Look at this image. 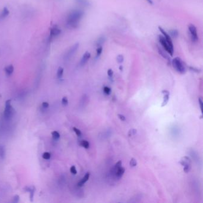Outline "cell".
<instances>
[{
	"label": "cell",
	"instance_id": "cell-1",
	"mask_svg": "<svg viewBox=\"0 0 203 203\" xmlns=\"http://www.w3.org/2000/svg\"><path fill=\"white\" fill-rule=\"evenodd\" d=\"M85 15V13L82 10L76 9L70 12L66 19V25L72 29L78 28L81 19Z\"/></svg>",
	"mask_w": 203,
	"mask_h": 203
},
{
	"label": "cell",
	"instance_id": "cell-2",
	"mask_svg": "<svg viewBox=\"0 0 203 203\" xmlns=\"http://www.w3.org/2000/svg\"><path fill=\"white\" fill-rule=\"evenodd\" d=\"M172 65L176 71L182 74H184L186 72V68L184 64V62L179 57H175L172 60Z\"/></svg>",
	"mask_w": 203,
	"mask_h": 203
},
{
	"label": "cell",
	"instance_id": "cell-3",
	"mask_svg": "<svg viewBox=\"0 0 203 203\" xmlns=\"http://www.w3.org/2000/svg\"><path fill=\"white\" fill-rule=\"evenodd\" d=\"M15 110H14L11 105V100H7L5 102V107L4 113V116L5 119L10 120V118H12L14 114H15Z\"/></svg>",
	"mask_w": 203,
	"mask_h": 203
},
{
	"label": "cell",
	"instance_id": "cell-4",
	"mask_svg": "<svg viewBox=\"0 0 203 203\" xmlns=\"http://www.w3.org/2000/svg\"><path fill=\"white\" fill-rule=\"evenodd\" d=\"M158 41H159L160 44L162 45V46L164 48V50L167 53H169L171 56H172L173 54V52H174V49L170 47L169 44L167 43V42L165 39L163 35H160L158 36Z\"/></svg>",
	"mask_w": 203,
	"mask_h": 203
},
{
	"label": "cell",
	"instance_id": "cell-5",
	"mask_svg": "<svg viewBox=\"0 0 203 203\" xmlns=\"http://www.w3.org/2000/svg\"><path fill=\"white\" fill-rule=\"evenodd\" d=\"M180 164L184 166V171L185 173H188L191 169V160L187 156L182 158L180 161Z\"/></svg>",
	"mask_w": 203,
	"mask_h": 203
},
{
	"label": "cell",
	"instance_id": "cell-6",
	"mask_svg": "<svg viewBox=\"0 0 203 203\" xmlns=\"http://www.w3.org/2000/svg\"><path fill=\"white\" fill-rule=\"evenodd\" d=\"M188 30L190 31L191 38L192 42H194V43L197 42L198 40V36L196 27L194 25L190 24V25H188Z\"/></svg>",
	"mask_w": 203,
	"mask_h": 203
},
{
	"label": "cell",
	"instance_id": "cell-7",
	"mask_svg": "<svg viewBox=\"0 0 203 203\" xmlns=\"http://www.w3.org/2000/svg\"><path fill=\"white\" fill-rule=\"evenodd\" d=\"M79 47V44L76 43L71 48L69 49V51L66 53L65 55V60H69L70 59H71L73 55L76 53V52L78 51V48Z\"/></svg>",
	"mask_w": 203,
	"mask_h": 203
},
{
	"label": "cell",
	"instance_id": "cell-8",
	"mask_svg": "<svg viewBox=\"0 0 203 203\" xmlns=\"http://www.w3.org/2000/svg\"><path fill=\"white\" fill-rule=\"evenodd\" d=\"M159 31H160V32L163 34V36L164 37L165 39L166 40V41L167 42V43L169 44V45H170V47L172 48H173V42L172 40V38L170 37V36L169 35V33H167L163 29L162 27L159 26L158 27ZM174 49V48H173Z\"/></svg>",
	"mask_w": 203,
	"mask_h": 203
},
{
	"label": "cell",
	"instance_id": "cell-9",
	"mask_svg": "<svg viewBox=\"0 0 203 203\" xmlns=\"http://www.w3.org/2000/svg\"><path fill=\"white\" fill-rule=\"evenodd\" d=\"M61 33V31L60 29L57 26L53 27L50 31V38L53 39L59 36Z\"/></svg>",
	"mask_w": 203,
	"mask_h": 203
},
{
	"label": "cell",
	"instance_id": "cell-10",
	"mask_svg": "<svg viewBox=\"0 0 203 203\" xmlns=\"http://www.w3.org/2000/svg\"><path fill=\"white\" fill-rule=\"evenodd\" d=\"M91 53L88 51H87L84 53L79 63V65L81 66H83L87 64V63L91 58Z\"/></svg>",
	"mask_w": 203,
	"mask_h": 203
},
{
	"label": "cell",
	"instance_id": "cell-11",
	"mask_svg": "<svg viewBox=\"0 0 203 203\" xmlns=\"http://www.w3.org/2000/svg\"><path fill=\"white\" fill-rule=\"evenodd\" d=\"M124 172H125L124 168L121 166V167H118L117 170H116V171H115L114 174L115 177H116L117 179H120V178L123 176Z\"/></svg>",
	"mask_w": 203,
	"mask_h": 203
},
{
	"label": "cell",
	"instance_id": "cell-12",
	"mask_svg": "<svg viewBox=\"0 0 203 203\" xmlns=\"http://www.w3.org/2000/svg\"><path fill=\"white\" fill-rule=\"evenodd\" d=\"M89 176H90V173L89 172L85 174V175L84 176V177L78 182V186H79V187L83 186L84 185V184H85L87 182L88 180V179L89 178Z\"/></svg>",
	"mask_w": 203,
	"mask_h": 203
},
{
	"label": "cell",
	"instance_id": "cell-13",
	"mask_svg": "<svg viewBox=\"0 0 203 203\" xmlns=\"http://www.w3.org/2000/svg\"><path fill=\"white\" fill-rule=\"evenodd\" d=\"M9 10L7 7H4L2 11L0 13V20H3L7 17L9 15Z\"/></svg>",
	"mask_w": 203,
	"mask_h": 203
},
{
	"label": "cell",
	"instance_id": "cell-14",
	"mask_svg": "<svg viewBox=\"0 0 203 203\" xmlns=\"http://www.w3.org/2000/svg\"><path fill=\"white\" fill-rule=\"evenodd\" d=\"M75 1L78 4L84 6V7H89L91 5V3L89 0H75Z\"/></svg>",
	"mask_w": 203,
	"mask_h": 203
},
{
	"label": "cell",
	"instance_id": "cell-15",
	"mask_svg": "<svg viewBox=\"0 0 203 203\" xmlns=\"http://www.w3.org/2000/svg\"><path fill=\"white\" fill-rule=\"evenodd\" d=\"M106 41V37L104 35L101 36L97 39V41L96 42V45L98 47L101 46V45L104 44Z\"/></svg>",
	"mask_w": 203,
	"mask_h": 203
},
{
	"label": "cell",
	"instance_id": "cell-16",
	"mask_svg": "<svg viewBox=\"0 0 203 203\" xmlns=\"http://www.w3.org/2000/svg\"><path fill=\"white\" fill-rule=\"evenodd\" d=\"M5 72L6 74L8 76L11 75L14 72V67H13V66L10 65H9L8 66H7L5 68Z\"/></svg>",
	"mask_w": 203,
	"mask_h": 203
},
{
	"label": "cell",
	"instance_id": "cell-17",
	"mask_svg": "<svg viewBox=\"0 0 203 203\" xmlns=\"http://www.w3.org/2000/svg\"><path fill=\"white\" fill-rule=\"evenodd\" d=\"M169 35L173 38H176L179 36V32L177 29H172L169 31Z\"/></svg>",
	"mask_w": 203,
	"mask_h": 203
},
{
	"label": "cell",
	"instance_id": "cell-18",
	"mask_svg": "<svg viewBox=\"0 0 203 203\" xmlns=\"http://www.w3.org/2000/svg\"><path fill=\"white\" fill-rule=\"evenodd\" d=\"M63 72H64L63 68H62L61 67H59L58 71H57V78L59 79H61L62 78L63 75Z\"/></svg>",
	"mask_w": 203,
	"mask_h": 203
},
{
	"label": "cell",
	"instance_id": "cell-19",
	"mask_svg": "<svg viewBox=\"0 0 203 203\" xmlns=\"http://www.w3.org/2000/svg\"><path fill=\"white\" fill-rule=\"evenodd\" d=\"M169 94H165L164 96V98H163V101L162 106V107L165 106L167 104L168 101H169Z\"/></svg>",
	"mask_w": 203,
	"mask_h": 203
},
{
	"label": "cell",
	"instance_id": "cell-20",
	"mask_svg": "<svg viewBox=\"0 0 203 203\" xmlns=\"http://www.w3.org/2000/svg\"><path fill=\"white\" fill-rule=\"evenodd\" d=\"M102 50L103 48L102 46H99L98 47L97 49V53H96V58H99L100 56L101 55L102 53Z\"/></svg>",
	"mask_w": 203,
	"mask_h": 203
},
{
	"label": "cell",
	"instance_id": "cell-21",
	"mask_svg": "<svg viewBox=\"0 0 203 203\" xmlns=\"http://www.w3.org/2000/svg\"><path fill=\"white\" fill-rule=\"evenodd\" d=\"M81 146H83V147H84L86 149L89 148V143L88 142V141H87V140H83V141H82L81 142Z\"/></svg>",
	"mask_w": 203,
	"mask_h": 203
},
{
	"label": "cell",
	"instance_id": "cell-22",
	"mask_svg": "<svg viewBox=\"0 0 203 203\" xmlns=\"http://www.w3.org/2000/svg\"><path fill=\"white\" fill-rule=\"evenodd\" d=\"M5 157V149H4V147L1 145H0V157H1V158L3 159Z\"/></svg>",
	"mask_w": 203,
	"mask_h": 203
},
{
	"label": "cell",
	"instance_id": "cell-23",
	"mask_svg": "<svg viewBox=\"0 0 203 203\" xmlns=\"http://www.w3.org/2000/svg\"><path fill=\"white\" fill-rule=\"evenodd\" d=\"M52 136L54 139L55 140H57L60 138V135L59 133L57 131H54L52 132Z\"/></svg>",
	"mask_w": 203,
	"mask_h": 203
},
{
	"label": "cell",
	"instance_id": "cell-24",
	"mask_svg": "<svg viewBox=\"0 0 203 203\" xmlns=\"http://www.w3.org/2000/svg\"><path fill=\"white\" fill-rule=\"evenodd\" d=\"M136 133H137V130L136 129H132L128 132V136L129 137H131V136H134V135H135L136 134Z\"/></svg>",
	"mask_w": 203,
	"mask_h": 203
},
{
	"label": "cell",
	"instance_id": "cell-25",
	"mask_svg": "<svg viewBox=\"0 0 203 203\" xmlns=\"http://www.w3.org/2000/svg\"><path fill=\"white\" fill-rule=\"evenodd\" d=\"M137 165V161L136 160L135 158H132L130 161V166L132 167H134L136 166Z\"/></svg>",
	"mask_w": 203,
	"mask_h": 203
},
{
	"label": "cell",
	"instance_id": "cell-26",
	"mask_svg": "<svg viewBox=\"0 0 203 203\" xmlns=\"http://www.w3.org/2000/svg\"><path fill=\"white\" fill-rule=\"evenodd\" d=\"M117 61L118 63H122L124 61V57L123 55L122 54H119L117 55Z\"/></svg>",
	"mask_w": 203,
	"mask_h": 203
},
{
	"label": "cell",
	"instance_id": "cell-27",
	"mask_svg": "<svg viewBox=\"0 0 203 203\" xmlns=\"http://www.w3.org/2000/svg\"><path fill=\"white\" fill-rule=\"evenodd\" d=\"M26 191L30 192V193H31V201H32V198H33V195H34L35 187L28 188V190H26Z\"/></svg>",
	"mask_w": 203,
	"mask_h": 203
},
{
	"label": "cell",
	"instance_id": "cell-28",
	"mask_svg": "<svg viewBox=\"0 0 203 203\" xmlns=\"http://www.w3.org/2000/svg\"><path fill=\"white\" fill-rule=\"evenodd\" d=\"M103 91H104V94H106V95H110L111 92V90L108 87H104L103 88Z\"/></svg>",
	"mask_w": 203,
	"mask_h": 203
},
{
	"label": "cell",
	"instance_id": "cell-29",
	"mask_svg": "<svg viewBox=\"0 0 203 203\" xmlns=\"http://www.w3.org/2000/svg\"><path fill=\"white\" fill-rule=\"evenodd\" d=\"M43 157L45 159V160H49L50 158L51 157V155H50V154L48 152H45L43 154Z\"/></svg>",
	"mask_w": 203,
	"mask_h": 203
},
{
	"label": "cell",
	"instance_id": "cell-30",
	"mask_svg": "<svg viewBox=\"0 0 203 203\" xmlns=\"http://www.w3.org/2000/svg\"><path fill=\"white\" fill-rule=\"evenodd\" d=\"M158 52H159V53H160V54H161V55H162V56H163V57L164 58V59H168V56L164 53V52L163 51V50H161V49L160 48H158Z\"/></svg>",
	"mask_w": 203,
	"mask_h": 203
},
{
	"label": "cell",
	"instance_id": "cell-31",
	"mask_svg": "<svg viewBox=\"0 0 203 203\" xmlns=\"http://www.w3.org/2000/svg\"><path fill=\"white\" fill-rule=\"evenodd\" d=\"M73 130L74 132L76 133V134L78 135V136H81L82 135V133H81V131L78 129H77L76 128H73Z\"/></svg>",
	"mask_w": 203,
	"mask_h": 203
},
{
	"label": "cell",
	"instance_id": "cell-32",
	"mask_svg": "<svg viewBox=\"0 0 203 203\" xmlns=\"http://www.w3.org/2000/svg\"><path fill=\"white\" fill-rule=\"evenodd\" d=\"M62 104L64 106H67L68 104V99L66 97H65L62 99Z\"/></svg>",
	"mask_w": 203,
	"mask_h": 203
},
{
	"label": "cell",
	"instance_id": "cell-33",
	"mask_svg": "<svg viewBox=\"0 0 203 203\" xmlns=\"http://www.w3.org/2000/svg\"><path fill=\"white\" fill-rule=\"evenodd\" d=\"M71 172L73 174H77V170H76V167L75 166H72L71 167Z\"/></svg>",
	"mask_w": 203,
	"mask_h": 203
},
{
	"label": "cell",
	"instance_id": "cell-34",
	"mask_svg": "<svg viewBox=\"0 0 203 203\" xmlns=\"http://www.w3.org/2000/svg\"><path fill=\"white\" fill-rule=\"evenodd\" d=\"M107 74H108V76L110 77V78H112V77H113V71H112L111 69H110L108 70Z\"/></svg>",
	"mask_w": 203,
	"mask_h": 203
},
{
	"label": "cell",
	"instance_id": "cell-35",
	"mask_svg": "<svg viewBox=\"0 0 203 203\" xmlns=\"http://www.w3.org/2000/svg\"><path fill=\"white\" fill-rule=\"evenodd\" d=\"M117 116H118V117L119 118V119L120 120H122V121H125L126 120V117L123 115L120 114H118Z\"/></svg>",
	"mask_w": 203,
	"mask_h": 203
},
{
	"label": "cell",
	"instance_id": "cell-36",
	"mask_svg": "<svg viewBox=\"0 0 203 203\" xmlns=\"http://www.w3.org/2000/svg\"><path fill=\"white\" fill-rule=\"evenodd\" d=\"M42 106L44 108H47L49 107V104L47 102H44L42 104Z\"/></svg>",
	"mask_w": 203,
	"mask_h": 203
},
{
	"label": "cell",
	"instance_id": "cell-37",
	"mask_svg": "<svg viewBox=\"0 0 203 203\" xmlns=\"http://www.w3.org/2000/svg\"><path fill=\"white\" fill-rule=\"evenodd\" d=\"M198 102H199V104H200V108H201V110L202 111V107H203V103H202V99H201V98H199L198 99Z\"/></svg>",
	"mask_w": 203,
	"mask_h": 203
},
{
	"label": "cell",
	"instance_id": "cell-38",
	"mask_svg": "<svg viewBox=\"0 0 203 203\" xmlns=\"http://www.w3.org/2000/svg\"><path fill=\"white\" fill-rule=\"evenodd\" d=\"M190 69L192 71H194L195 72H197V73H198L200 72V70L198 69H196L195 67H190Z\"/></svg>",
	"mask_w": 203,
	"mask_h": 203
},
{
	"label": "cell",
	"instance_id": "cell-39",
	"mask_svg": "<svg viewBox=\"0 0 203 203\" xmlns=\"http://www.w3.org/2000/svg\"><path fill=\"white\" fill-rule=\"evenodd\" d=\"M19 197L18 195H16L15 197H14V202H19Z\"/></svg>",
	"mask_w": 203,
	"mask_h": 203
},
{
	"label": "cell",
	"instance_id": "cell-40",
	"mask_svg": "<svg viewBox=\"0 0 203 203\" xmlns=\"http://www.w3.org/2000/svg\"><path fill=\"white\" fill-rule=\"evenodd\" d=\"M162 94H163L164 95H165V94H169V92L168 91H167V90H164L162 91Z\"/></svg>",
	"mask_w": 203,
	"mask_h": 203
},
{
	"label": "cell",
	"instance_id": "cell-41",
	"mask_svg": "<svg viewBox=\"0 0 203 203\" xmlns=\"http://www.w3.org/2000/svg\"><path fill=\"white\" fill-rule=\"evenodd\" d=\"M145 1H147L150 4H151V5H153V1H152V0H145Z\"/></svg>",
	"mask_w": 203,
	"mask_h": 203
},
{
	"label": "cell",
	"instance_id": "cell-42",
	"mask_svg": "<svg viewBox=\"0 0 203 203\" xmlns=\"http://www.w3.org/2000/svg\"><path fill=\"white\" fill-rule=\"evenodd\" d=\"M119 69H120V71H123V66H120V67H119Z\"/></svg>",
	"mask_w": 203,
	"mask_h": 203
}]
</instances>
